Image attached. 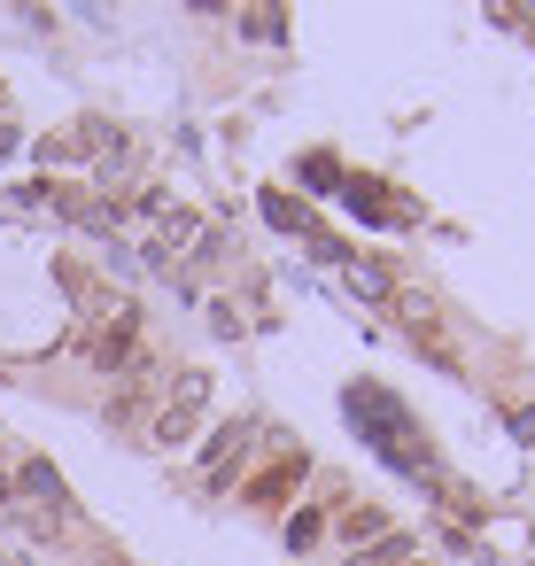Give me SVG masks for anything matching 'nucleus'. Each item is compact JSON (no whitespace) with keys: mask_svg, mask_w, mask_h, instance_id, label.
Listing matches in <instances>:
<instances>
[{"mask_svg":"<svg viewBox=\"0 0 535 566\" xmlns=\"http://www.w3.org/2000/svg\"><path fill=\"white\" fill-rule=\"evenodd\" d=\"M17 496H24V504H48V512H71L63 473H55L48 458H24V465H17Z\"/></svg>","mask_w":535,"mask_h":566,"instance_id":"7ed1b4c3","label":"nucleus"},{"mask_svg":"<svg viewBox=\"0 0 535 566\" xmlns=\"http://www.w3.org/2000/svg\"><path fill=\"white\" fill-rule=\"evenodd\" d=\"M303 473H311V458H303V450H287L280 465H264V473L249 481V504H264V512H272V504H287V496L303 489Z\"/></svg>","mask_w":535,"mask_h":566,"instance_id":"f03ea898","label":"nucleus"},{"mask_svg":"<svg viewBox=\"0 0 535 566\" xmlns=\"http://www.w3.org/2000/svg\"><path fill=\"white\" fill-rule=\"evenodd\" d=\"M396 311H403V326H434V303L419 287H396Z\"/></svg>","mask_w":535,"mask_h":566,"instance_id":"1a4fd4ad","label":"nucleus"},{"mask_svg":"<svg viewBox=\"0 0 535 566\" xmlns=\"http://www.w3.org/2000/svg\"><path fill=\"white\" fill-rule=\"evenodd\" d=\"M241 32H249V40H287V17H272V9H241Z\"/></svg>","mask_w":535,"mask_h":566,"instance_id":"0eeeda50","label":"nucleus"},{"mask_svg":"<svg viewBox=\"0 0 535 566\" xmlns=\"http://www.w3.org/2000/svg\"><path fill=\"white\" fill-rule=\"evenodd\" d=\"M195 233H202V218H195V210H164V233H156V256H179V249H195Z\"/></svg>","mask_w":535,"mask_h":566,"instance_id":"39448f33","label":"nucleus"},{"mask_svg":"<svg viewBox=\"0 0 535 566\" xmlns=\"http://www.w3.org/2000/svg\"><path fill=\"white\" fill-rule=\"evenodd\" d=\"M380 535H388V512L380 504H349L342 512V543H380Z\"/></svg>","mask_w":535,"mask_h":566,"instance_id":"423d86ee","label":"nucleus"},{"mask_svg":"<svg viewBox=\"0 0 535 566\" xmlns=\"http://www.w3.org/2000/svg\"><path fill=\"white\" fill-rule=\"evenodd\" d=\"M349 287H357L365 303H396V264H380V256H349Z\"/></svg>","mask_w":535,"mask_h":566,"instance_id":"20e7f679","label":"nucleus"},{"mask_svg":"<svg viewBox=\"0 0 535 566\" xmlns=\"http://www.w3.org/2000/svg\"><path fill=\"white\" fill-rule=\"evenodd\" d=\"M109 419H125V427H140V419H148V388H125V396L109 403Z\"/></svg>","mask_w":535,"mask_h":566,"instance_id":"9d476101","label":"nucleus"},{"mask_svg":"<svg viewBox=\"0 0 535 566\" xmlns=\"http://www.w3.org/2000/svg\"><path fill=\"white\" fill-rule=\"evenodd\" d=\"M202 411H210V373H171V396L156 403V442H164V450L187 442V434L202 427Z\"/></svg>","mask_w":535,"mask_h":566,"instance_id":"f257e3e1","label":"nucleus"},{"mask_svg":"<svg viewBox=\"0 0 535 566\" xmlns=\"http://www.w3.org/2000/svg\"><path fill=\"white\" fill-rule=\"evenodd\" d=\"M403 558H411V535H396V527H388V535H380V551H365L357 566H403Z\"/></svg>","mask_w":535,"mask_h":566,"instance_id":"6e6552de","label":"nucleus"},{"mask_svg":"<svg viewBox=\"0 0 535 566\" xmlns=\"http://www.w3.org/2000/svg\"><path fill=\"white\" fill-rule=\"evenodd\" d=\"M318 527H326L318 512H295V520H287V551H311V543H318Z\"/></svg>","mask_w":535,"mask_h":566,"instance_id":"9b49d317","label":"nucleus"}]
</instances>
